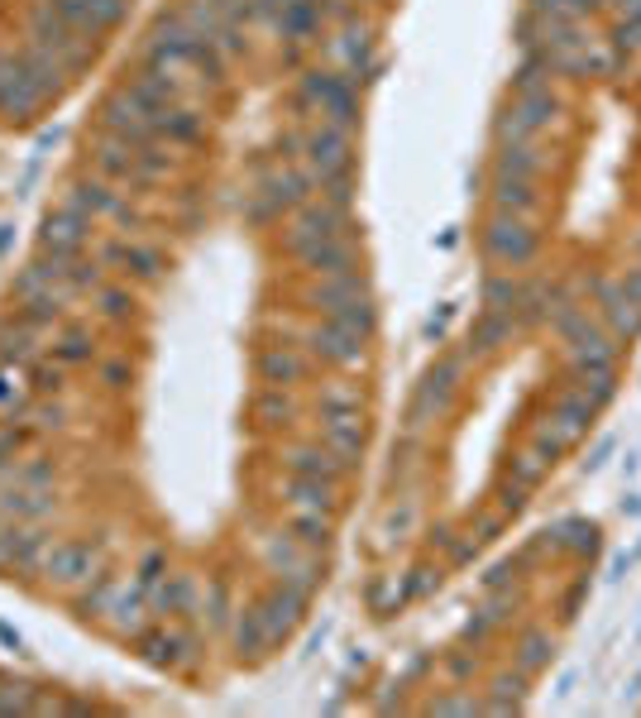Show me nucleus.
Wrapping results in <instances>:
<instances>
[{"label":"nucleus","mask_w":641,"mask_h":718,"mask_svg":"<svg viewBox=\"0 0 641 718\" xmlns=\"http://www.w3.org/2000/svg\"><path fill=\"white\" fill-rule=\"evenodd\" d=\"M39 570L62 589H82L101 570H110V541H82V537H62L48 541Z\"/></svg>","instance_id":"f257e3e1"},{"label":"nucleus","mask_w":641,"mask_h":718,"mask_svg":"<svg viewBox=\"0 0 641 718\" xmlns=\"http://www.w3.org/2000/svg\"><path fill=\"white\" fill-rule=\"evenodd\" d=\"M479 245H484L489 264H499V268H522V264L536 259L541 235H536L532 220L507 216V212H493V216L484 220V230H479Z\"/></svg>","instance_id":"f03ea898"},{"label":"nucleus","mask_w":641,"mask_h":718,"mask_svg":"<svg viewBox=\"0 0 641 718\" xmlns=\"http://www.w3.org/2000/svg\"><path fill=\"white\" fill-rule=\"evenodd\" d=\"M560 96L546 87V91H526V96H512V101L499 110V120H493V135H499V144H526L532 135L551 130V125L560 120Z\"/></svg>","instance_id":"7ed1b4c3"},{"label":"nucleus","mask_w":641,"mask_h":718,"mask_svg":"<svg viewBox=\"0 0 641 718\" xmlns=\"http://www.w3.org/2000/svg\"><path fill=\"white\" fill-rule=\"evenodd\" d=\"M91 226H96V220L87 212H77V206L62 201L58 212L39 226V254H48V259H72V254L87 249Z\"/></svg>","instance_id":"20e7f679"},{"label":"nucleus","mask_w":641,"mask_h":718,"mask_svg":"<svg viewBox=\"0 0 641 718\" xmlns=\"http://www.w3.org/2000/svg\"><path fill=\"white\" fill-rule=\"evenodd\" d=\"M68 206H77V212H87L91 220H96V216L120 220L125 235H135V230H139V220H135V212H130V201H125L120 191L110 187L106 178H82V183H72V187H68Z\"/></svg>","instance_id":"39448f33"},{"label":"nucleus","mask_w":641,"mask_h":718,"mask_svg":"<svg viewBox=\"0 0 641 718\" xmlns=\"http://www.w3.org/2000/svg\"><path fill=\"white\" fill-rule=\"evenodd\" d=\"M48 541L53 537H43L39 522H6L0 527V570H39Z\"/></svg>","instance_id":"423d86ee"},{"label":"nucleus","mask_w":641,"mask_h":718,"mask_svg":"<svg viewBox=\"0 0 641 718\" xmlns=\"http://www.w3.org/2000/svg\"><path fill=\"white\" fill-rule=\"evenodd\" d=\"M302 158H307L312 178H326V173H345L355 168V154H349V130H335V125H316L302 144Z\"/></svg>","instance_id":"0eeeda50"},{"label":"nucleus","mask_w":641,"mask_h":718,"mask_svg":"<svg viewBox=\"0 0 641 718\" xmlns=\"http://www.w3.org/2000/svg\"><path fill=\"white\" fill-rule=\"evenodd\" d=\"M307 350L316 360H326V364H341V370H355V364H364V335L355 331H345V326H335V322H320L312 326L307 335Z\"/></svg>","instance_id":"6e6552de"},{"label":"nucleus","mask_w":641,"mask_h":718,"mask_svg":"<svg viewBox=\"0 0 641 718\" xmlns=\"http://www.w3.org/2000/svg\"><path fill=\"white\" fill-rule=\"evenodd\" d=\"M283 470H287V479H320V484H341V479L349 474V465L331 451L326 441H316V445H297V451H287Z\"/></svg>","instance_id":"1a4fd4ad"},{"label":"nucleus","mask_w":641,"mask_h":718,"mask_svg":"<svg viewBox=\"0 0 641 718\" xmlns=\"http://www.w3.org/2000/svg\"><path fill=\"white\" fill-rule=\"evenodd\" d=\"M101 264L125 268V274L139 278V283H158L164 278V268H168L158 245H130V239H110V245L101 249Z\"/></svg>","instance_id":"9d476101"},{"label":"nucleus","mask_w":641,"mask_h":718,"mask_svg":"<svg viewBox=\"0 0 641 718\" xmlns=\"http://www.w3.org/2000/svg\"><path fill=\"white\" fill-rule=\"evenodd\" d=\"M565 355H570V364H580V370H618V341L599 322L574 331L565 341Z\"/></svg>","instance_id":"9b49d317"},{"label":"nucleus","mask_w":641,"mask_h":718,"mask_svg":"<svg viewBox=\"0 0 641 718\" xmlns=\"http://www.w3.org/2000/svg\"><path fill=\"white\" fill-rule=\"evenodd\" d=\"M302 603H307V594H297L293 584H274L268 594L254 603L259 609V618H264V628H268V642H278V637H287L297 628V618H302Z\"/></svg>","instance_id":"f8f14e48"},{"label":"nucleus","mask_w":641,"mask_h":718,"mask_svg":"<svg viewBox=\"0 0 641 718\" xmlns=\"http://www.w3.org/2000/svg\"><path fill=\"white\" fill-rule=\"evenodd\" d=\"M293 259L307 268V274L326 278V274H349L355 268V245H349V235H331V239H316V245L297 249Z\"/></svg>","instance_id":"ddd939ff"},{"label":"nucleus","mask_w":641,"mask_h":718,"mask_svg":"<svg viewBox=\"0 0 641 718\" xmlns=\"http://www.w3.org/2000/svg\"><path fill=\"white\" fill-rule=\"evenodd\" d=\"M43 360H53L58 370H77V364H91L96 360V345H91V331L82 322H62L43 345Z\"/></svg>","instance_id":"4468645a"},{"label":"nucleus","mask_w":641,"mask_h":718,"mask_svg":"<svg viewBox=\"0 0 641 718\" xmlns=\"http://www.w3.org/2000/svg\"><path fill=\"white\" fill-rule=\"evenodd\" d=\"M464 374V360L460 355H451V360H441L436 370H426V378H422V388H416V397H412V426L426 417V412H436L445 397H451V388H455V378Z\"/></svg>","instance_id":"2eb2a0df"},{"label":"nucleus","mask_w":641,"mask_h":718,"mask_svg":"<svg viewBox=\"0 0 641 718\" xmlns=\"http://www.w3.org/2000/svg\"><path fill=\"white\" fill-rule=\"evenodd\" d=\"M135 647L149 657L154 666H191V637H183V632H172V628H144L139 637H135Z\"/></svg>","instance_id":"dca6fc26"},{"label":"nucleus","mask_w":641,"mask_h":718,"mask_svg":"<svg viewBox=\"0 0 641 718\" xmlns=\"http://www.w3.org/2000/svg\"><path fill=\"white\" fill-rule=\"evenodd\" d=\"M355 297H368V283H364L359 268H349V274H326V278H316V287H312V307L320 316L341 312L345 302H355Z\"/></svg>","instance_id":"f3484780"},{"label":"nucleus","mask_w":641,"mask_h":718,"mask_svg":"<svg viewBox=\"0 0 641 718\" xmlns=\"http://www.w3.org/2000/svg\"><path fill=\"white\" fill-rule=\"evenodd\" d=\"M489 197H493V212H507V216H522V220H532L541 212V191L526 178H503V173H493Z\"/></svg>","instance_id":"a211bd4d"},{"label":"nucleus","mask_w":641,"mask_h":718,"mask_svg":"<svg viewBox=\"0 0 641 718\" xmlns=\"http://www.w3.org/2000/svg\"><path fill=\"white\" fill-rule=\"evenodd\" d=\"M307 374V355H302L297 345H264L259 350V378L283 388V383H297Z\"/></svg>","instance_id":"6ab92c4d"},{"label":"nucleus","mask_w":641,"mask_h":718,"mask_svg":"<svg viewBox=\"0 0 641 718\" xmlns=\"http://www.w3.org/2000/svg\"><path fill=\"white\" fill-rule=\"evenodd\" d=\"M517 335V316L512 312H479V322L470 331V355H493Z\"/></svg>","instance_id":"aec40b11"},{"label":"nucleus","mask_w":641,"mask_h":718,"mask_svg":"<svg viewBox=\"0 0 641 718\" xmlns=\"http://www.w3.org/2000/svg\"><path fill=\"white\" fill-rule=\"evenodd\" d=\"M320 441H326L331 451L341 455L349 470H355L359 451H364V422L359 417H320Z\"/></svg>","instance_id":"412c9836"},{"label":"nucleus","mask_w":641,"mask_h":718,"mask_svg":"<svg viewBox=\"0 0 641 718\" xmlns=\"http://www.w3.org/2000/svg\"><path fill=\"white\" fill-rule=\"evenodd\" d=\"M259 551H264V565L274 570V574H287V570H302L312 561L316 551H307L302 547V541L293 537V527H287V532H268L264 541H259Z\"/></svg>","instance_id":"4be33fe9"},{"label":"nucleus","mask_w":641,"mask_h":718,"mask_svg":"<svg viewBox=\"0 0 641 718\" xmlns=\"http://www.w3.org/2000/svg\"><path fill=\"white\" fill-rule=\"evenodd\" d=\"M493 173H503V178L536 183L541 173H546V158L532 149V139H526V144H499V154H493Z\"/></svg>","instance_id":"5701e85b"},{"label":"nucleus","mask_w":641,"mask_h":718,"mask_svg":"<svg viewBox=\"0 0 641 718\" xmlns=\"http://www.w3.org/2000/svg\"><path fill=\"white\" fill-rule=\"evenodd\" d=\"M154 130H158V139H168V144H197L201 130H206V116H197L191 106H168V110H158L154 116Z\"/></svg>","instance_id":"b1692460"},{"label":"nucleus","mask_w":641,"mask_h":718,"mask_svg":"<svg viewBox=\"0 0 641 718\" xmlns=\"http://www.w3.org/2000/svg\"><path fill=\"white\" fill-rule=\"evenodd\" d=\"M29 403H34V378H29V370H24V364L0 360V417L24 412Z\"/></svg>","instance_id":"393cba45"},{"label":"nucleus","mask_w":641,"mask_h":718,"mask_svg":"<svg viewBox=\"0 0 641 718\" xmlns=\"http://www.w3.org/2000/svg\"><path fill=\"white\" fill-rule=\"evenodd\" d=\"M479 297H484V312H512V316H517L522 283L512 278V268H499V274H489V278H484V287H479Z\"/></svg>","instance_id":"a878e982"},{"label":"nucleus","mask_w":641,"mask_h":718,"mask_svg":"<svg viewBox=\"0 0 641 718\" xmlns=\"http://www.w3.org/2000/svg\"><path fill=\"white\" fill-rule=\"evenodd\" d=\"M287 522H293V537H297L307 551H326L331 537H335L331 513H312V508H297V513H287Z\"/></svg>","instance_id":"bb28decb"},{"label":"nucleus","mask_w":641,"mask_h":718,"mask_svg":"<svg viewBox=\"0 0 641 718\" xmlns=\"http://www.w3.org/2000/svg\"><path fill=\"white\" fill-rule=\"evenodd\" d=\"M555 661V637L551 632H541L532 628L522 637V647H517V670H526V676H536L541 666H551Z\"/></svg>","instance_id":"cd10ccee"},{"label":"nucleus","mask_w":641,"mask_h":718,"mask_svg":"<svg viewBox=\"0 0 641 718\" xmlns=\"http://www.w3.org/2000/svg\"><path fill=\"white\" fill-rule=\"evenodd\" d=\"M316 407H320V417H359V388L355 383H326Z\"/></svg>","instance_id":"c85d7f7f"},{"label":"nucleus","mask_w":641,"mask_h":718,"mask_svg":"<svg viewBox=\"0 0 641 718\" xmlns=\"http://www.w3.org/2000/svg\"><path fill=\"white\" fill-rule=\"evenodd\" d=\"M574 370V388H580L584 397H594V403H613L618 393V370H580V364H570Z\"/></svg>","instance_id":"c756f323"},{"label":"nucleus","mask_w":641,"mask_h":718,"mask_svg":"<svg viewBox=\"0 0 641 718\" xmlns=\"http://www.w3.org/2000/svg\"><path fill=\"white\" fill-rule=\"evenodd\" d=\"M230 642H235V651H259L268 642L259 609H239V618H230Z\"/></svg>","instance_id":"7c9ffc66"},{"label":"nucleus","mask_w":641,"mask_h":718,"mask_svg":"<svg viewBox=\"0 0 641 718\" xmlns=\"http://www.w3.org/2000/svg\"><path fill=\"white\" fill-rule=\"evenodd\" d=\"M551 412H560V417H570L574 426H594V417H599V403H594V397H584L580 388H565V393H560L555 397V407Z\"/></svg>","instance_id":"2f4dec72"},{"label":"nucleus","mask_w":641,"mask_h":718,"mask_svg":"<svg viewBox=\"0 0 641 718\" xmlns=\"http://www.w3.org/2000/svg\"><path fill=\"white\" fill-rule=\"evenodd\" d=\"M164 574H168V555L164 551H158V547H149V551H139L135 555V570H130V580L144 589V599H149V589L158 584V580H164Z\"/></svg>","instance_id":"473e14b6"},{"label":"nucleus","mask_w":641,"mask_h":718,"mask_svg":"<svg viewBox=\"0 0 641 718\" xmlns=\"http://www.w3.org/2000/svg\"><path fill=\"white\" fill-rule=\"evenodd\" d=\"M316 187H320V201H331V206H341V212H349V201H355V168L326 173V178H316Z\"/></svg>","instance_id":"72a5a7b5"},{"label":"nucleus","mask_w":641,"mask_h":718,"mask_svg":"<svg viewBox=\"0 0 641 718\" xmlns=\"http://www.w3.org/2000/svg\"><path fill=\"white\" fill-rule=\"evenodd\" d=\"M96 307H101V316H110V322H125V316L135 312V297H130V287H116V283H101L96 287Z\"/></svg>","instance_id":"f704fd0d"},{"label":"nucleus","mask_w":641,"mask_h":718,"mask_svg":"<svg viewBox=\"0 0 641 718\" xmlns=\"http://www.w3.org/2000/svg\"><path fill=\"white\" fill-rule=\"evenodd\" d=\"M14 484L53 493V465H48V460H14Z\"/></svg>","instance_id":"c9c22d12"},{"label":"nucleus","mask_w":641,"mask_h":718,"mask_svg":"<svg viewBox=\"0 0 641 718\" xmlns=\"http://www.w3.org/2000/svg\"><path fill=\"white\" fill-rule=\"evenodd\" d=\"M546 474H551V465H546V460H541L536 451H522V455H512V479H517L522 489H536V484H541V479H546Z\"/></svg>","instance_id":"e433bc0d"},{"label":"nucleus","mask_w":641,"mask_h":718,"mask_svg":"<svg viewBox=\"0 0 641 718\" xmlns=\"http://www.w3.org/2000/svg\"><path fill=\"white\" fill-rule=\"evenodd\" d=\"M608 43H613L618 58L641 53V20H622V14H613V35H608Z\"/></svg>","instance_id":"4c0bfd02"},{"label":"nucleus","mask_w":641,"mask_h":718,"mask_svg":"<svg viewBox=\"0 0 641 718\" xmlns=\"http://www.w3.org/2000/svg\"><path fill=\"white\" fill-rule=\"evenodd\" d=\"M532 451H536L541 460H546V465H555V460H560V455H565V451H570V445H565V441H560V436H555V431H551V426H536V431H532Z\"/></svg>","instance_id":"58836bf2"},{"label":"nucleus","mask_w":641,"mask_h":718,"mask_svg":"<svg viewBox=\"0 0 641 718\" xmlns=\"http://www.w3.org/2000/svg\"><path fill=\"white\" fill-rule=\"evenodd\" d=\"M82 6L101 29H116L125 20V0H82Z\"/></svg>","instance_id":"ea45409f"},{"label":"nucleus","mask_w":641,"mask_h":718,"mask_svg":"<svg viewBox=\"0 0 641 718\" xmlns=\"http://www.w3.org/2000/svg\"><path fill=\"white\" fill-rule=\"evenodd\" d=\"M526 493H532V489H522L517 479H507V484H503V499H499V508H503L507 518H517L522 508H526Z\"/></svg>","instance_id":"a19ab883"},{"label":"nucleus","mask_w":641,"mask_h":718,"mask_svg":"<svg viewBox=\"0 0 641 718\" xmlns=\"http://www.w3.org/2000/svg\"><path fill=\"white\" fill-rule=\"evenodd\" d=\"M259 417H268V422L287 417V397H283V388H274V383H268V393L259 397Z\"/></svg>","instance_id":"79ce46f5"},{"label":"nucleus","mask_w":641,"mask_h":718,"mask_svg":"<svg viewBox=\"0 0 641 718\" xmlns=\"http://www.w3.org/2000/svg\"><path fill=\"white\" fill-rule=\"evenodd\" d=\"M618 451V436H603L599 445H594V451H589V460H584V474H599L603 465H608V455H613Z\"/></svg>","instance_id":"37998d69"},{"label":"nucleus","mask_w":641,"mask_h":718,"mask_svg":"<svg viewBox=\"0 0 641 718\" xmlns=\"http://www.w3.org/2000/svg\"><path fill=\"white\" fill-rule=\"evenodd\" d=\"M101 378L120 388V383H130V364H125V360H101Z\"/></svg>","instance_id":"c03bdc74"},{"label":"nucleus","mask_w":641,"mask_h":718,"mask_svg":"<svg viewBox=\"0 0 641 718\" xmlns=\"http://www.w3.org/2000/svg\"><path fill=\"white\" fill-rule=\"evenodd\" d=\"M618 283H622V293H628V297L637 302V307H641V264H637V268H628V274H622Z\"/></svg>","instance_id":"a18cd8bd"},{"label":"nucleus","mask_w":641,"mask_h":718,"mask_svg":"<svg viewBox=\"0 0 641 718\" xmlns=\"http://www.w3.org/2000/svg\"><path fill=\"white\" fill-rule=\"evenodd\" d=\"M474 699H436V714H474Z\"/></svg>","instance_id":"49530a36"},{"label":"nucleus","mask_w":641,"mask_h":718,"mask_svg":"<svg viewBox=\"0 0 641 718\" xmlns=\"http://www.w3.org/2000/svg\"><path fill=\"white\" fill-rule=\"evenodd\" d=\"M628 570H632V551H618V555H613V565H608V580L618 584V580H622V574H628Z\"/></svg>","instance_id":"de8ad7c7"},{"label":"nucleus","mask_w":641,"mask_h":718,"mask_svg":"<svg viewBox=\"0 0 641 718\" xmlns=\"http://www.w3.org/2000/svg\"><path fill=\"white\" fill-rule=\"evenodd\" d=\"M613 14H622V20H641V0H613V6H608Z\"/></svg>","instance_id":"09e8293b"},{"label":"nucleus","mask_w":641,"mask_h":718,"mask_svg":"<svg viewBox=\"0 0 641 718\" xmlns=\"http://www.w3.org/2000/svg\"><path fill=\"white\" fill-rule=\"evenodd\" d=\"M622 474H628V479L641 474V455H637V451H628V460H622Z\"/></svg>","instance_id":"8fccbe9b"},{"label":"nucleus","mask_w":641,"mask_h":718,"mask_svg":"<svg viewBox=\"0 0 641 718\" xmlns=\"http://www.w3.org/2000/svg\"><path fill=\"white\" fill-rule=\"evenodd\" d=\"M622 513H628V518H641V493H632V499H622Z\"/></svg>","instance_id":"3c124183"},{"label":"nucleus","mask_w":641,"mask_h":718,"mask_svg":"<svg viewBox=\"0 0 641 718\" xmlns=\"http://www.w3.org/2000/svg\"><path fill=\"white\" fill-rule=\"evenodd\" d=\"M641 695V670H637V676H632V685H628V699H637Z\"/></svg>","instance_id":"603ef678"},{"label":"nucleus","mask_w":641,"mask_h":718,"mask_svg":"<svg viewBox=\"0 0 641 718\" xmlns=\"http://www.w3.org/2000/svg\"><path fill=\"white\" fill-rule=\"evenodd\" d=\"M632 245H637V254H641V230H637V235H632Z\"/></svg>","instance_id":"864d4df0"}]
</instances>
